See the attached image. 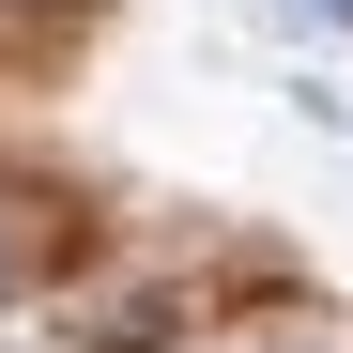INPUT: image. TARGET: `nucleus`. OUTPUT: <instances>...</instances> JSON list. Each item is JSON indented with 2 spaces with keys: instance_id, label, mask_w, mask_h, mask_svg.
I'll return each instance as SVG.
<instances>
[{
  "instance_id": "f03ea898",
  "label": "nucleus",
  "mask_w": 353,
  "mask_h": 353,
  "mask_svg": "<svg viewBox=\"0 0 353 353\" xmlns=\"http://www.w3.org/2000/svg\"><path fill=\"white\" fill-rule=\"evenodd\" d=\"M246 353H338V338H246Z\"/></svg>"
},
{
  "instance_id": "7ed1b4c3",
  "label": "nucleus",
  "mask_w": 353,
  "mask_h": 353,
  "mask_svg": "<svg viewBox=\"0 0 353 353\" xmlns=\"http://www.w3.org/2000/svg\"><path fill=\"white\" fill-rule=\"evenodd\" d=\"M0 276H16V261H0Z\"/></svg>"
},
{
  "instance_id": "f257e3e1",
  "label": "nucleus",
  "mask_w": 353,
  "mask_h": 353,
  "mask_svg": "<svg viewBox=\"0 0 353 353\" xmlns=\"http://www.w3.org/2000/svg\"><path fill=\"white\" fill-rule=\"evenodd\" d=\"M292 16H323V31H353V0H292Z\"/></svg>"
}]
</instances>
